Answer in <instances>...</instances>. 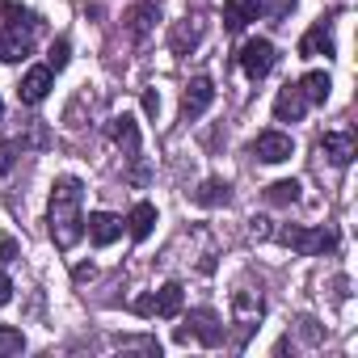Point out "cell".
Listing matches in <instances>:
<instances>
[{
  "mask_svg": "<svg viewBox=\"0 0 358 358\" xmlns=\"http://www.w3.org/2000/svg\"><path fill=\"white\" fill-rule=\"evenodd\" d=\"M51 85H55V72H51L47 64H43V68H30V72L22 76V85H17V97H22L26 106H38V101H47Z\"/></svg>",
  "mask_w": 358,
  "mask_h": 358,
  "instance_id": "obj_10",
  "label": "cell"
},
{
  "mask_svg": "<svg viewBox=\"0 0 358 358\" xmlns=\"http://www.w3.org/2000/svg\"><path fill=\"white\" fill-rule=\"evenodd\" d=\"M320 152L329 156V164L345 169V164L354 160V152H358V148H354V135H350V131H329V135L320 139Z\"/></svg>",
  "mask_w": 358,
  "mask_h": 358,
  "instance_id": "obj_13",
  "label": "cell"
},
{
  "mask_svg": "<svg viewBox=\"0 0 358 358\" xmlns=\"http://www.w3.org/2000/svg\"><path fill=\"white\" fill-rule=\"evenodd\" d=\"M241 68H245L249 80L270 76V68H274V43H270V38H249V43L241 47Z\"/></svg>",
  "mask_w": 358,
  "mask_h": 358,
  "instance_id": "obj_6",
  "label": "cell"
},
{
  "mask_svg": "<svg viewBox=\"0 0 358 358\" xmlns=\"http://www.w3.org/2000/svg\"><path fill=\"white\" fill-rule=\"evenodd\" d=\"M64 64H68V38H59V43L51 47V64H47V68H51V72H59Z\"/></svg>",
  "mask_w": 358,
  "mask_h": 358,
  "instance_id": "obj_25",
  "label": "cell"
},
{
  "mask_svg": "<svg viewBox=\"0 0 358 358\" xmlns=\"http://www.w3.org/2000/svg\"><path fill=\"white\" fill-rule=\"evenodd\" d=\"M266 199H270V203H278V207H287V203H295V199H299V182H274V186L266 190Z\"/></svg>",
  "mask_w": 358,
  "mask_h": 358,
  "instance_id": "obj_23",
  "label": "cell"
},
{
  "mask_svg": "<svg viewBox=\"0 0 358 358\" xmlns=\"http://www.w3.org/2000/svg\"><path fill=\"white\" fill-rule=\"evenodd\" d=\"M135 312H139V316H164V320L182 316V287H177V282H164L152 299H139Z\"/></svg>",
  "mask_w": 358,
  "mask_h": 358,
  "instance_id": "obj_7",
  "label": "cell"
},
{
  "mask_svg": "<svg viewBox=\"0 0 358 358\" xmlns=\"http://www.w3.org/2000/svg\"><path fill=\"white\" fill-rule=\"evenodd\" d=\"M303 110H308V97L299 93V85L278 89V97H274V118H278V122H299Z\"/></svg>",
  "mask_w": 358,
  "mask_h": 358,
  "instance_id": "obj_12",
  "label": "cell"
},
{
  "mask_svg": "<svg viewBox=\"0 0 358 358\" xmlns=\"http://www.w3.org/2000/svg\"><path fill=\"white\" fill-rule=\"evenodd\" d=\"M329 89H333V85H329V76H324V72H308V76L299 80V93L308 97V106H312V101H324V97H329Z\"/></svg>",
  "mask_w": 358,
  "mask_h": 358,
  "instance_id": "obj_21",
  "label": "cell"
},
{
  "mask_svg": "<svg viewBox=\"0 0 358 358\" xmlns=\"http://www.w3.org/2000/svg\"><path fill=\"white\" fill-rule=\"evenodd\" d=\"M85 232H89V241H93L97 249H106V245H114V241L122 236V220L110 215V211H93V215L85 220Z\"/></svg>",
  "mask_w": 358,
  "mask_h": 358,
  "instance_id": "obj_11",
  "label": "cell"
},
{
  "mask_svg": "<svg viewBox=\"0 0 358 358\" xmlns=\"http://www.w3.org/2000/svg\"><path fill=\"white\" fill-rule=\"evenodd\" d=\"M156 22H160V9L143 0V5H135V9L127 13V34H131L135 43H143V38L152 34V26H156Z\"/></svg>",
  "mask_w": 358,
  "mask_h": 358,
  "instance_id": "obj_17",
  "label": "cell"
},
{
  "mask_svg": "<svg viewBox=\"0 0 358 358\" xmlns=\"http://www.w3.org/2000/svg\"><path fill=\"white\" fill-rule=\"evenodd\" d=\"M299 55H333V34H329V26H312L308 34H303V43H299Z\"/></svg>",
  "mask_w": 358,
  "mask_h": 358,
  "instance_id": "obj_20",
  "label": "cell"
},
{
  "mask_svg": "<svg viewBox=\"0 0 358 358\" xmlns=\"http://www.w3.org/2000/svg\"><path fill=\"white\" fill-rule=\"evenodd\" d=\"M110 135H114V143L122 148V156H127V160H135V156H139V122H135L131 114H118V118L110 122Z\"/></svg>",
  "mask_w": 358,
  "mask_h": 358,
  "instance_id": "obj_14",
  "label": "cell"
},
{
  "mask_svg": "<svg viewBox=\"0 0 358 358\" xmlns=\"http://www.w3.org/2000/svg\"><path fill=\"white\" fill-rule=\"evenodd\" d=\"M0 114H5V106H0Z\"/></svg>",
  "mask_w": 358,
  "mask_h": 358,
  "instance_id": "obj_30",
  "label": "cell"
},
{
  "mask_svg": "<svg viewBox=\"0 0 358 358\" xmlns=\"http://www.w3.org/2000/svg\"><path fill=\"white\" fill-rule=\"evenodd\" d=\"M211 101H215V85H211V76H194L190 89H186V97H182V118H186V122L203 118V114L211 110Z\"/></svg>",
  "mask_w": 358,
  "mask_h": 358,
  "instance_id": "obj_8",
  "label": "cell"
},
{
  "mask_svg": "<svg viewBox=\"0 0 358 358\" xmlns=\"http://www.w3.org/2000/svg\"><path fill=\"white\" fill-rule=\"evenodd\" d=\"M257 17H262V0H224V26L228 30H245Z\"/></svg>",
  "mask_w": 358,
  "mask_h": 358,
  "instance_id": "obj_15",
  "label": "cell"
},
{
  "mask_svg": "<svg viewBox=\"0 0 358 358\" xmlns=\"http://www.w3.org/2000/svg\"><path fill=\"white\" fill-rule=\"evenodd\" d=\"M291 9H295V0H262V13H270L274 22H278V17H287Z\"/></svg>",
  "mask_w": 358,
  "mask_h": 358,
  "instance_id": "obj_24",
  "label": "cell"
},
{
  "mask_svg": "<svg viewBox=\"0 0 358 358\" xmlns=\"http://www.w3.org/2000/svg\"><path fill=\"white\" fill-rule=\"evenodd\" d=\"M291 152H295V143H291V135H282V131H262V135L253 139V156H257L262 164H282V160H291Z\"/></svg>",
  "mask_w": 358,
  "mask_h": 358,
  "instance_id": "obj_9",
  "label": "cell"
},
{
  "mask_svg": "<svg viewBox=\"0 0 358 358\" xmlns=\"http://www.w3.org/2000/svg\"><path fill=\"white\" fill-rule=\"evenodd\" d=\"M85 186L80 177H55L51 186V207H47V224H51V241L55 249H76V241L85 236Z\"/></svg>",
  "mask_w": 358,
  "mask_h": 358,
  "instance_id": "obj_1",
  "label": "cell"
},
{
  "mask_svg": "<svg viewBox=\"0 0 358 358\" xmlns=\"http://www.w3.org/2000/svg\"><path fill=\"white\" fill-rule=\"evenodd\" d=\"M228 199H232V186L220 182V177H207V182L194 190V203L199 207H228Z\"/></svg>",
  "mask_w": 358,
  "mask_h": 358,
  "instance_id": "obj_19",
  "label": "cell"
},
{
  "mask_svg": "<svg viewBox=\"0 0 358 358\" xmlns=\"http://www.w3.org/2000/svg\"><path fill=\"white\" fill-rule=\"evenodd\" d=\"M203 34H207V26H203V17H186L182 26L173 30V38H169V47L177 51V55H190L199 43H203Z\"/></svg>",
  "mask_w": 358,
  "mask_h": 358,
  "instance_id": "obj_16",
  "label": "cell"
},
{
  "mask_svg": "<svg viewBox=\"0 0 358 358\" xmlns=\"http://www.w3.org/2000/svg\"><path fill=\"white\" fill-rule=\"evenodd\" d=\"M9 169H13V148L0 143V173H9Z\"/></svg>",
  "mask_w": 358,
  "mask_h": 358,
  "instance_id": "obj_27",
  "label": "cell"
},
{
  "mask_svg": "<svg viewBox=\"0 0 358 358\" xmlns=\"http://www.w3.org/2000/svg\"><path fill=\"white\" fill-rule=\"evenodd\" d=\"M13 257H17V245L5 241V245H0V262H13Z\"/></svg>",
  "mask_w": 358,
  "mask_h": 358,
  "instance_id": "obj_29",
  "label": "cell"
},
{
  "mask_svg": "<svg viewBox=\"0 0 358 358\" xmlns=\"http://www.w3.org/2000/svg\"><path fill=\"white\" fill-rule=\"evenodd\" d=\"M34 34H38V17H22L13 13V22L5 26V34H0V59H9V64H22L30 51H34Z\"/></svg>",
  "mask_w": 358,
  "mask_h": 358,
  "instance_id": "obj_2",
  "label": "cell"
},
{
  "mask_svg": "<svg viewBox=\"0 0 358 358\" xmlns=\"http://www.w3.org/2000/svg\"><path fill=\"white\" fill-rule=\"evenodd\" d=\"M249 236H253V241H266V236H270V228H266V220H253V228H249Z\"/></svg>",
  "mask_w": 358,
  "mask_h": 358,
  "instance_id": "obj_28",
  "label": "cell"
},
{
  "mask_svg": "<svg viewBox=\"0 0 358 358\" xmlns=\"http://www.w3.org/2000/svg\"><path fill=\"white\" fill-rule=\"evenodd\" d=\"M278 241H282L287 249H295L299 257H316V253H329V249L337 245V236H333L329 228H282Z\"/></svg>",
  "mask_w": 358,
  "mask_h": 358,
  "instance_id": "obj_3",
  "label": "cell"
},
{
  "mask_svg": "<svg viewBox=\"0 0 358 358\" xmlns=\"http://www.w3.org/2000/svg\"><path fill=\"white\" fill-rule=\"evenodd\" d=\"M152 228H156V207H152V203H135L131 215H127V232H131L135 241H148Z\"/></svg>",
  "mask_w": 358,
  "mask_h": 358,
  "instance_id": "obj_18",
  "label": "cell"
},
{
  "mask_svg": "<svg viewBox=\"0 0 358 358\" xmlns=\"http://www.w3.org/2000/svg\"><path fill=\"white\" fill-rule=\"evenodd\" d=\"M22 350H26V333L0 324V354H22Z\"/></svg>",
  "mask_w": 358,
  "mask_h": 358,
  "instance_id": "obj_22",
  "label": "cell"
},
{
  "mask_svg": "<svg viewBox=\"0 0 358 358\" xmlns=\"http://www.w3.org/2000/svg\"><path fill=\"white\" fill-rule=\"evenodd\" d=\"M13 299V282H9V274H0V308H5Z\"/></svg>",
  "mask_w": 358,
  "mask_h": 358,
  "instance_id": "obj_26",
  "label": "cell"
},
{
  "mask_svg": "<svg viewBox=\"0 0 358 358\" xmlns=\"http://www.w3.org/2000/svg\"><path fill=\"white\" fill-rule=\"evenodd\" d=\"M262 312H266L262 287H253V282H241V287L232 291V316H236V324H241V341L253 333V324L262 320Z\"/></svg>",
  "mask_w": 358,
  "mask_h": 358,
  "instance_id": "obj_4",
  "label": "cell"
},
{
  "mask_svg": "<svg viewBox=\"0 0 358 358\" xmlns=\"http://www.w3.org/2000/svg\"><path fill=\"white\" fill-rule=\"evenodd\" d=\"M203 341V345H220L224 341V324H220V316L211 312V308H194L190 316H186V324L177 329V341Z\"/></svg>",
  "mask_w": 358,
  "mask_h": 358,
  "instance_id": "obj_5",
  "label": "cell"
}]
</instances>
